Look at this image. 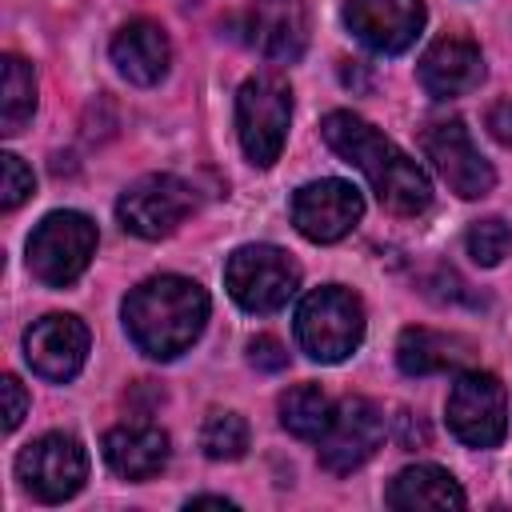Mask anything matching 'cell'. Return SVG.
Here are the masks:
<instances>
[{
	"mask_svg": "<svg viewBox=\"0 0 512 512\" xmlns=\"http://www.w3.org/2000/svg\"><path fill=\"white\" fill-rule=\"evenodd\" d=\"M320 132L336 156H344L352 168L364 172V180L372 184L376 200L388 212L420 216L432 204V184H428L424 168L408 152H400L384 132H376L368 120H360L352 112H328Z\"/></svg>",
	"mask_w": 512,
	"mask_h": 512,
	"instance_id": "cell-1",
	"label": "cell"
},
{
	"mask_svg": "<svg viewBox=\"0 0 512 512\" xmlns=\"http://www.w3.org/2000/svg\"><path fill=\"white\" fill-rule=\"evenodd\" d=\"M208 320V292L188 276H152L124 300V328L152 360H172L196 344Z\"/></svg>",
	"mask_w": 512,
	"mask_h": 512,
	"instance_id": "cell-2",
	"label": "cell"
},
{
	"mask_svg": "<svg viewBox=\"0 0 512 512\" xmlns=\"http://www.w3.org/2000/svg\"><path fill=\"white\" fill-rule=\"evenodd\" d=\"M296 340L320 364H336V360L352 356L364 340V304H360V296L340 288V284L312 288L296 308Z\"/></svg>",
	"mask_w": 512,
	"mask_h": 512,
	"instance_id": "cell-3",
	"label": "cell"
},
{
	"mask_svg": "<svg viewBox=\"0 0 512 512\" xmlns=\"http://www.w3.org/2000/svg\"><path fill=\"white\" fill-rule=\"evenodd\" d=\"M292 120V88L280 76H252L236 92V136L256 168L276 164Z\"/></svg>",
	"mask_w": 512,
	"mask_h": 512,
	"instance_id": "cell-4",
	"label": "cell"
},
{
	"mask_svg": "<svg viewBox=\"0 0 512 512\" xmlns=\"http://www.w3.org/2000/svg\"><path fill=\"white\" fill-rule=\"evenodd\" d=\"M96 252V224L80 212H52L28 236V272L48 288H68L84 276Z\"/></svg>",
	"mask_w": 512,
	"mask_h": 512,
	"instance_id": "cell-5",
	"label": "cell"
},
{
	"mask_svg": "<svg viewBox=\"0 0 512 512\" xmlns=\"http://www.w3.org/2000/svg\"><path fill=\"white\" fill-rule=\"evenodd\" d=\"M224 284L244 312H276L300 284V268L272 244H244L224 264Z\"/></svg>",
	"mask_w": 512,
	"mask_h": 512,
	"instance_id": "cell-6",
	"label": "cell"
},
{
	"mask_svg": "<svg viewBox=\"0 0 512 512\" xmlns=\"http://www.w3.org/2000/svg\"><path fill=\"white\" fill-rule=\"evenodd\" d=\"M448 428L468 448H496L508 432V396L492 372H464L448 392Z\"/></svg>",
	"mask_w": 512,
	"mask_h": 512,
	"instance_id": "cell-7",
	"label": "cell"
},
{
	"mask_svg": "<svg viewBox=\"0 0 512 512\" xmlns=\"http://www.w3.org/2000/svg\"><path fill=\"white\" fill-rule=\"evenodd\" d=\"M16 476L24 484V492H32L44 504H60L68 496H76L84 488L88 476V456L80 448L76 436L64 432H48L40 440H32L20 460H16Z\"/></svg>",
	"mask_w": 512,
	"mask_h": 512,
	"instance_id": "cell-8",
	"label": "cell"
},
{
	"mask_svg": "<svg viewBox=\"0 0 512 512\" xmlns=\"http://www.w3.org/2000/svg\"><path fill=\"white\" fill-rule=\"evenodd\" d=\"M188 212H192V188L168 172H156V176L128 184L116 200L120 224L144 240H160V236L176 232Z\"/></svg>",
	"mask_w": 512,
	"mask_h": 512,
	"instance_id": "cell-9",
	"label": "cell"
},
{
	"mask_svg": "<svg viewBox=\"0 0 512 512\" xmlns=\"http://www.w3.org/2000/svg\"><path fill=\"white\" fill-rule=\"evenodd\" d=\"M420 144H424V156L436 164V172L444 176V184L456 196L476 200V196L492 192L496 172L480 156V148L472 144V136H468V128L460 120H436V124H428L420 132Z\"/></svg>",
	"mask_w": 512,
	"mask_h": 512,
	"instance_id": "cell-10",
	"label": "cell"
},
{
	"mask_svg": "<svg viewBox=\"0 0 512 512\" xmlns=\"http://www.w3.org/2000/svg\"><path fill=\"white\" fill-rule=\"evenodd\" d=\"M384 440V416L372 400L364 396H348L340 400V408L332 412L324 436H320V464L332 476H348L356 472L364 460H372V452Z\"/></svg>",
	"mask_w": 512,
	"mask_h": 512,
	"instance_id": "cell-11",
	"label": "cell"
},
{
	"mask_svg": "<svg viewBox=\"0 0 512 512\" xmlns=\"http://www.w3.org/2000/svg\"><path fill=\"white\" fill-rule=\"evenodd\" d=\"M364 200L348 180H312L292 196V224L312 244H332L356 228Z\"/></svg>",
	"mask_w": 512,
	"mask_h": 512,
	"instance_id": "cell-12",
	"label": "cell"
},
{
	"mask_svg": "<svg viewBox=\"0 0 512 512\" xmlns=\"http://www.w3.org/2000/svg\"><path fill=\"white\" fill-rule=\"evenodd\" d=\"M24 360L32 364L36 376L44 380H72L84 360H88V328L68 316V312H52V316H40L28 332H24Z\"/></svg>",
	"mask_w": 512,
	"mask_h": 512,
	"instance_id": "cell-13",
	"label": "cell"
},
{
	"mask_svg": "<svg viewBox=\"0 0 512 512\" xmlns=\"http://www.w3.org/2000/svg\"><path fill=\"white\" fill-rule=\"evenodd\" d=\"M344 24L372 52H404L424 28V0H348Z\"/></svg>",
	"mask_w": 512,
	"mask_h": 512,
	"instance_id": "cell-14",
	"label": "cell"
},
{
	"mask_svg": "<svg viewBox=\"0 0 512 512\" xmlns=\"http://www.w3.org/2000/svg\"><path fill=\"white\" fill-rule=\"evenodd\" d=\"M244 40L280 64L300 60L308 44V8L304 0H252L244 12Z\"/></svg>",
	"mask_w": 512,
	"mask_h": 512,
	"instance_id": "cell-15",
	"label": "cell"
},
{
	"mask_svg": "<svg viewBox=\"0 0 512 512\" xmlns=\"http://www.w3.org/2000/svg\"><path fill=\"white\" fill-rule=\"evenodd\" d=\"M420 84L428 96L448 100V96H464L484 80V56L472 40L464 36H440L424 56H420Z\"/></svg>",
	"mask_w": 512,
	"mask_h": 512,
	"instance_id": "cell-16",
	"label": "cell"
},
{
	"mask_svg": "<svg viewBox=\"0 0 512 512\" xmlns=\"http://www.w3.org/2000/svg\"><path fill=\"white\" fill-rule=\"evenodd\" d=\"M168 60H172V48L156 20H132L112 40V64L132 84H156L168 72Z\"/></svg>",
	"mask_w": 512,
	"mask_h": 512,
	"instance_id": "cell-17",
	"label": "cell"
},
{
	"mask_svg": "<svg viewBox=\"0 0 512 512\" xmlns=\"http://www.w3.org/2000/svg\"><path fill=\"white\" fill-rule=\"evenodd\" d=\"M104 460L116 476L148 480L168 464V436L152 424H120L104 436Z\"/></svg>",
	"mask_w": 512,
	"mask_h": 512,
	"instance_id": "cell-18",
	"label": "cell"
},
{
	"mask_svg": "<svg viewBox=\"0 0 512 512\" xmlns=\"http://www.w3.org/2000/svg\"><path fill=\"white\" fill-rule=\"evenodd\" d=\"M472 360V344L436 328H404L396 340V364L408 376H432V372H456Z\"/></svg>",
	"mask_w": 512,
	"mask_h": 512,
	"instance_id": "cell-19",
	"label": "cell"
},
{
	"mask_svg": "<svg viewBox=\"0 0 512 512\" xmlns=\"http://www.w3.org/2000/svg\"><path fill=\"white\" fill-rule=\"evenodd\" d=\"M392 508H464V488L436 464H412L404 468L384 496Z\"/></svg>",
	"mask_w": 512,
	"mask_h": 512,
	"instance_id": "cell-20",
	"label": "cell"
},
{
	"mask_svg": "<svg viewBox=\"0 0 512 512\" xmlns=\"http://www.w3.org/2000/svg\"><path fill=\"white\" fill-rule=\"evenodd\" d=\"M332 412L336 408L328 404V396L316 384H296L280 396V424L300 440H320Z\"/></svg>",
	"mask_w": 512,
	"mask_h": 512,
	"instance_id": "cell-21",
	"label": "cell"
},
{
	"mask_svg": "<svg viewBox=\"0 0 512 512\" xmlns=\"http://www.w3.org/2000/svg\"><path fill=\"white\" fill-rule=\"evenodd\" d=\"M36 112V76L20 56H4V96H0V132L16 136Z\"/></svg>",
	"mask_w": 512,
	"mask_h": 512,
	"instance_id": "cell-22",
	"label": "cell"
},
{
	"mask_svg": "<svg viewBox=\"0 0 512 512\" xmlns=\"http://www.w3.org/2000/svg\"><path fill=\"white\" fill-rule=\"evenodd\" d=\"M200 448L212 460H240L248 452V424L236 412H212L200 428Z\"/></svg>",
	"mask_w": 512,
	"mask_h": 512,
	"instance_id": "cell-23",
	"label": "cell"
},
{
	"mask_svg": "<svg viewBox=\"0 0 512 512\" xmlns=\"http://www.w3.org/2000/svg\"><path fill=\"white\" fill-rule=\"evenodd\" d=\"M464 244H468V256L476 260V264H484V268H492V264H500L508 252H512V228L504 224V220H476L472 228H468V236H464Z\"/></svg>",
	"mask_w": 512,
	"mask_h": 512,
	"instance_id": "cell-24",
	"label": "cell"
},
{
	"mask_svg": "<svg viewBox=\"0 0 512 512\" xmlns=\"http://www.w3.org/2000/svg\"><path fill=\"white\" fill-rule=\"evenodd\" d=\"M0 168H4L0 208H4V212H12V208H20V204L32 196V168H24V160H20V156H12V152H4V156H0Z\"/></svg>",
	"mask_w": 512,
	"mask_h": 512,
	"instance_id": "cell-25",
	"label": "cell"
},
{
	"mask_svg": "<svg viewBox=\"0 0 512 512\" xmlns=\"http://www.w3.org/2000/svg\"><path fill=\"white\" fill-rule=\"evenodd\" d=\"M248 360H252L256 368H264V372L288 368V352H284V344H280L276 336H256V340L248 344Z\"/></svg>",
	"mask_w": 512,
	"mask_h": 512,
	"instance_id": "cell-26",
	"label": "cell"
},
{
	"mask_svg": "<svg viewBox=\"0 0 512 512\" xmlns=\"http://www.w3.org/2000/svg\"><path fill=\"white\" fill-rule=\"evenodd\" d=\"M4 428L12 432V428H20V420H24V408H28V396H24V384L16 380V376H4Z\"/></svg>",
	"mask_w": 512,
	"mask_h": 512,
	"instance_id": "cell-27",
	"label": "cell"
},
{
	"mask_svg": "<svg viewBox=\"0 0 512 512\" xmlns=\"http://www.w3.org/2000/svg\"><path fill=\"white\" fill-rule=\"evenodd\" d=\"M396 440H400L404 448H424V444H428V428H424V420L412 416V412H400V416H396Z\"/></svg>",
	"mask_w": 512,
	"mask_h": 512,
	"instance_id": "cell-28",
	"label": "cell"
},
{
	"mask_svg": "<svg viewBox=\"0 0 512 512\" xmlns=\"http://www.w3.org/2000/svg\"><path fill=\"white\" fill-rule=\"evenodd\" d=\"M488 132L500 144H512V100H500V104L488 108Z\"/></svg>",
	"mask_w": 512,
	"mask_h": 512,
	"instance_id": "cell-29",
	"label": "cell"
},
{
	"mask_svg": "<svg viewBox=\"0 0 512 512\" xmlns=\"http://www.w3.org/2000/svg\"><path fill=\"white\" fill-rule=\"evenodd\" d=\"M188 508H232V500H224V496H196V500H188Z\"/></svg>",
	"mask_w": 512,
	"mask_h": 512,
	"instance_id": "cell-30",
	"label": "cell"
}]
</instances>
